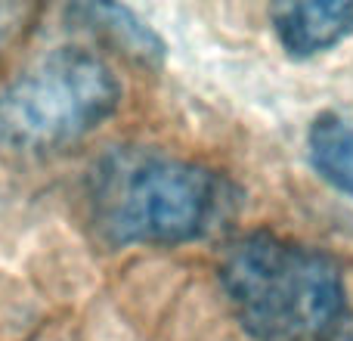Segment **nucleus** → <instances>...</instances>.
Here are the masks:
<instances>
[{
    "label": "nucleus",
    "mask_w": 353,
    "mask_h": 341,
    "mask_svg": "<svg viewBox=\"0 0 353 341\" xmlns=\"http://www.w3.org/2000/svg\"><path fill=\"white\" fill-rule=\"evenodd\" d=\"M25 19H28V6L0 3V50L25 28Z\"/></svg>",
    "instance_id": "obj_7"
},
{
    "label": "nucleus",
    "mask_w": 353,
    "mask_h": 341,
    "mask_svg": "<svg viewBox=\"0 0 353 341\" xmlns=\"http://www.w3.org/2000/svg\"><path fill=\"white\" fill-rule=\"evenodd\" d=\"M87 220L109 249L201 242L239 214L242 193L220 170L152 146H115L87 174Z\"/></svg>",
    "instance_id": "obj_1"
},
{
    "label": "nucleus",
    "mask_w": 353,
    "mask_h": 341,
    "mask_svg": "<svg viewBox=\"0 0 353 341\" xmlns=\"http://www.w3.org/2000/svg\"><path fill=\"white\" fill-rule=\"evenodd\" d=\"M270 25L285 56L316 59L353 35V0H282L270 6Z\"/></svg>",
    "instance_id": "obj_4"
},
{
    "label": "nucleus",
    "mask_w": 353,
    "mask_h": 341,
    "mask_svg": "<svg viewBox=\"0 0 353 341\" xmlns=\"http://www.w3.org/2000/svg\"><path fill=\"white\" fill-rule=\"evenodd\" d=\"M217 273L251 341H325L344 320V270L316 245L251 230L223 249Z\"/></svg>",
    "instance_id": "obj_2"
},
{
    "label": "nucleus",
    "mask_w": 353,
    "mask_h": 341,
    "mask_svg": "<svg viewBox=\"0 0 353 341\" xmlns=\"http://www.w3.org/2000/svg\"><path fill=\"white\" fill-rule=\"evenodd\" d=\"M68 19L81 31L93 35L99 43L112 47L124 59L146 68H159L168 56V47L149 22H143L130 6L121 3H74L68 6Z\"/></svg>",
    "instance_id": "obj_5"
},
{
    "label": "nucleus",
    "mask_w": 353,
    "mask_h": 341,
    "mask_svg": "<svg viewBox=\"0 0 353 341\" xmlns=\"http://www.w3.org/2000/svg\"><path fill=\"white\" fill-rule=\"evenodd\" d=\"M325 341H353V323H341Z\"/></svg>",
    "instance_id": "obj_8"
},
{
    "label": "nucleus",
    "mask_w": 353,
    "mask_h": 341,
    "mask_svg": "<svg viewBox=\"0 0 353 341\" xmlns=\"http://www.w3.org/2000/svg\"><path fill=\"white\" fill-rule=\"evenodd\" d=\"M307 162L335 193L353 199V121L338 112H319L307 128Z\"/></svg>",
    "instance_id": "obj_6"
},
{
    "label": "nucleus",
    "mask_w": 353,
    "mask_h": 341,
    "mask_svg": "<svg viewBox=\"0 0 353 341\" xmlns=\"http://www.w3.org/2000/svg\"><path fill=\"white\" fill-rule=\"evenodd\" d=\"M124 87L90 47H56L0 87V149L50 155L81 143L118 112Z\"/></svg>",
    "instance_id": "obj_3"
}]
</instances>
